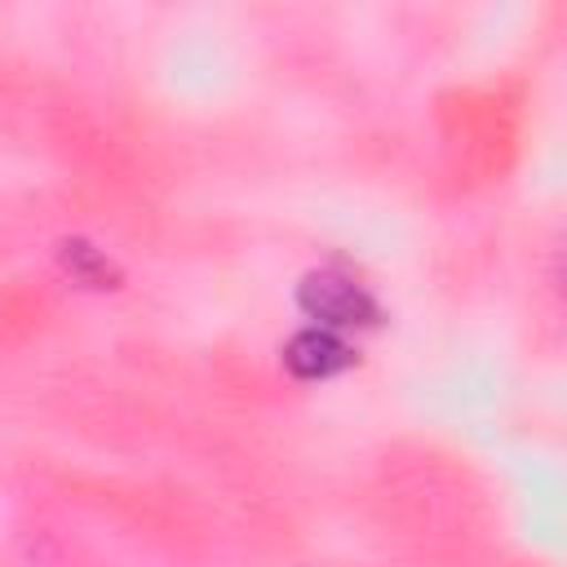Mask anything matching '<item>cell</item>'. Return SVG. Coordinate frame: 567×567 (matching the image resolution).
<instances>
[{
	"mask_svg": "<svg viewBox=\"0 0 567 567\" xmlns=\"http://www.w3.org/2000/svg\"><path fill=\"white\" fill-rule=\"evenodd\" d=\"M62 257H66V266H71L80 279H93V284H106V279H111V266H106L89 244H62Z\"/></svg>",
	"mask_w": 567,
	"mask_h": 567,
	"instance_id": "obj_3",
	"label": "cell"
},
{
	"mask_svg": "<svg viewBox=\"0 0 567 567\" xmlns=\"http://www.w3.org/2000/svg\"><path fill=\"white\" fill-rule=\"evenodd\" d=\"M284 363H288L297 377H306V381H315V377L323 381V377H332V372L350 368V363H354V354H350V346H346V341H337L332 332H323V328H306V332H297V337L288 341Z\"/></svg>",
	"mask_w": 567,
	"mask_h": 567,
	"instance_id": "obj_2",
	"label": "cell"
},
{
	"mask_svg": "<svg viewBox=\"0 0 567 567\" xmlns=\"http://www.w3.org/2000/svg\"><path fill=\"white\" fill-rule=\"evenodd\" d=\"M297 301H301V310L310 319L332 323V328H368V323H377V301L368 297V288L346 279V275H337V270L306 275Z\"/></svg>",
	"mask_w": 567,
	"mask_h": 567,
	"instance_id": "obj_1",
	"label": "cell"
}]
</instances>
